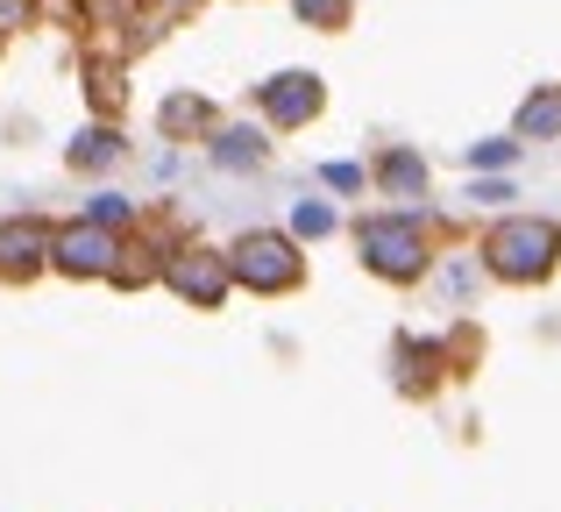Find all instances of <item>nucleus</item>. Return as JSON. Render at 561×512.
Masks as SVG:
<instances>
[{"label":"nucleus","instance_id":"obj_1","mask_svg":"<svg viewBox=\"0 0 561 512\" xmlns=\"http://www.w3.org/2000/svg\"><path fill=\"white\" fill-rule=\"evenodd\" d=\"M561 257V228L554 221H526V214H512V221H497L491 236H483V263H491L505 285H534V277H548Z\"/></svg>","mask_w":561,"mask_h":512},{"label":"nucleus","instance_id":"obj_2","mask_svg":"<svg viewBox=\"0 0 561 512\" xmlns=\"http://www.w3.org/2000/svg\"><path fill=\"white\" fill-rule=\"evenodd\" d=\"M228 277L249 292H291L306 277V257L291 236H271V228H249L242 242L228 250Z\"/></svg>","mask_w":561,"mask_h":512},{"label":"nucleus","instance_id":"obj_3","mask_svg":"<svg viewBox=\"0 0 561 512\" xmlns=\"http://www.w3.org/2000/svg\"><path fill=\"white\" fill-rule=\"evenodd\" d=\"M356 242H363V263H370L377 277H391V285H405V277L426 271V236H420L412 214H377V221L356 228Z\"/></svg>","mask_w":561,"mask_h":512},{"label":"nucleus","instance_id":"obj_4","mask_svg":"<svg viewBox=\"0 0 561 512\" xmlns=\"http://www.w3.org/2000/svg\"><path fill=\"white\" fill-rule=\"evenodd\" d=\"M114 250H122V228H100V221H57L50 228V271L57 277H79V285H107V271H114Z\"/></svg>","mask_w":561,"mask_h":512},{"label":"nucleus","instance_id":"obj_5","mask_svg":"<svg viewBox=\"0 0 561 512\" xmlns=\"http://www.w3.org/2000/svg\"><path fill=\"white\" fill-rule=\"evenodd\" d=\"M157 285H171L185 306H199V314H214L220 299H228V257L220 250H199V242H171L164 250V271H157Z\"/></svg>","mask_w":561,"mask_h":512},{"label":"nucleus","instance_id":"obj_6","mask_svg":"<svg viewBox=\"0 0 561 512\" xmlns=\"http://www.w3.org/2000/svg\"><path fill=\"white\" fill-rule=\"evenodd\" d=\"M50 271V221L43 214H14L0 221V285H28Z\"/></svg>","mask_w":561,"mask_h":512},{"label":"nucleus","instance_id":"obj_7","mask_svg":"<svg viewBox=\"0 0 561 512\" xmlns=\"http://www.w3.org/2000/svg\"><path fill=\"white\" fill-rule=\"evenodd\" d=\"M263 114H271L277 128H306L320 107H328V86H320V71H277L271 86H256Z\"/></svg>","mask_w":561,"mask_h":512},{"label":"nucleus","instance_id":"obj_8","mask_svg":"<svg viewBox=\"0 0 561 512\" xmlns=\"http://www.w3.org/2000/svg\"><path fill=\"white\" fill-rule=\"evenodd\" d=\"M79 86H85V107H93V122H122V107H128V57L93 50V43H85Z\"/></svg>","mask_w":561,"mask_h":512},{"label":"nucleus","instance_id":"obj_9","mask_svg":"<svg viewBox=\"0 0 561 512\" xmlns=\"http://www.w3.org/2000/svg\"><path fill=\"white\" fill-rule=\"evenodd\" d=\"M128 157V143H122V128L114 122H85L79 136H71V150H65V164L71 171H114Z\"/></svg>","mask_w":561,"mask_h":512},{"label":"nucleus","instance_id":"obj_10","mask_svg":"<svg viewBox=\"0 0 561 512\" xmlns=\"http://www.w3.org/2000/svg\"><path fill=\"white\" fill-rule=\"evenodd\" d=\"M157 136H164V143L214 136V100H199V93H171L164 107H157Z\"/></svg>","mask_w":561,"mask_h":512},{"label":"nucleus","instance_id":"obj_11","mask_svg":"<svg viewBox=\"0 0 561 512\" xmlns=\"http://www.w3.org/2000/svg\"><path fill=\"white\" fill-rule=\"evenodd\" d=\"M519 136H526V143H548V136H561V86H540V93L519 107Z\"/></svg>","mask_w":561,"mask_h":512},{"label":"nucleus","instance_id":"obj_12","mask_svg":"<svg viewBox=\"0 0 561 512\" xmlns=\"http://www.w3.org/2000/svg\"><path fill=\"white\" fill-rule=\"evenodd\" d=\"M291 14H299L306 29H320V36H342V29L356 22V0H291Z\"/></svg>","mask_w":561,"mask_h":512},{"label":"nucleus","instance_id":"obj_13","mask_svg":"<svg viewBox=\"0 0 561 512\" xmlns=\"http://www.w3.org/2000/svg\"><path fill=\"white\" fill-rule=\"evenodd\" d=\"M377 179H383V185H398V193H426V164H420L412 150H391V157L377 164Z\"/></svg>","mask_w":561,"mask_h":512},{"label":"nucleus","instance_id":"obj_14","mask_svg":"<svg viewBox=\"0 0 561 512\" xmlns=\"http://www.w3.org/2000/svg\"><path fill=\"white\" fill-rule=\"evenodd\" d=\"M214 157L228 171H242V164H256V157H263V143L249 136V128H220V136H214Z\"/></svg>","mask_w":561,"mask_h":512},{"label":"nucleus","instance_id":"obj_15","mask_svg":"<svg viewBox=\"0 0 561 512\" xmlns=\"http://www.w3.org/2000/svg\"><path fill=\"white\" fill-rule=\"evenodd\" d=\"M85 221H100V228H122V236H128V228L142 221V207H136V200H122V193H100L93 207H85Z\"/></svg>","mask_w":561,"mask_h":512},{"label":"nucleus","instance_id":"obj_16","mask_svg":"<svg viewBox=\"0 0 561 512\" xmlns=\"http://www.w3.org/2000/svg\"><path fill=\"white\" fill-rule=\"evenodd\" d=\"M291 228H299V236H328V228H334V214H328V207H306V200H299Z\"/></svg>","mask_w":561,"mask_h":512},{"label":"nucleus","instance_id":"obj_17","mask_svg":"<svg viewBox=\"0 0 561 512\" xmlns=\"http://www.w3.org/2000/svg\"><path fill=\"white\" fill-rule=\"evenodd\" d=\"M328 185L334 193H363V171L356 164H328Z\"/></svg>","mask_w":561,"mask_h":512}]
</instances>
